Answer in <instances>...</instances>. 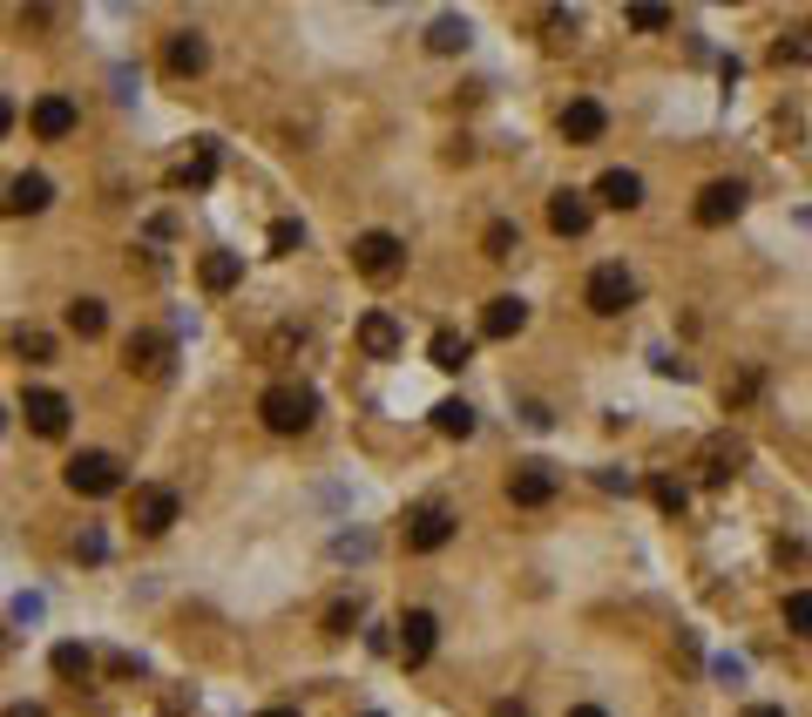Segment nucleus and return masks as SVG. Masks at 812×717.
Wrapping results in <instances>:
<instances>
[{"instance_id": "1", "label": "nucleus", "mask_w": 812, "mask_h": 717, "mask_svg": "<svg viewBox=\"0 0 812 717\" xmlns=\"http://www.w3.org/2000/svg\"><path fill=\"white\" fill-rule=\"evenodd\" d=\"M258 413H265V426L271 433H305L311 420H318V393L311 386H265V400H258Z\"/></svg>"}, {"instance_id": "2", "label": "nucleus", "mask_w": 812, "mask_h": 717, "mask_svg": "<svg viewBox=\"0 0 812 717\" xmlns=\"http://www.w3.org/2000/svg\"><path fill=\"white\" fill-rule=\"evenodd\" d=\"M75 494H89V501H102V494H116L122 488V461L116 454H102V446H89V454H75L68 461V474H61Z\"/></svg>"}, {"instance_id": "3", "label": "nucleus", "mask_w": 812, "mask_h": 717, "mask_svg": "<svg viewBox=\"0 0 812 717\" xmlns=\"http://www.w3.org/2000/svg\"><path fill=\"white\" fill-rule=\"evenodd\" d=\"M583 298H590V312H596V318H616V312H630V305H636V278L623 272V264H596L590 285H583Z\"/></svg>"}, {"instance_id": "4", "label": "nucleus", "mask_w": 812, "mask_h": 717, "mask_svg": "<svg viewBox=\"0 0 812 717\" xmlns=\"http://www.w3.org/2000/svg\"><path fill=\"white\" fill-rule=\"evenodd\" d=\"M353 264H359L366 278H393L399 264H406V244H399L393 230H359V237H353Z\"/></svg>"}, {"instance_id": "5", "label": "nucleus", "mask_w": 812, "mask_h": 717, "mask_svg": "<svg viewBox=\"0 0 812 717\" xmlns=\"http://www.w3.org/2000/svg\"><path fill=\"white\" fill-rule=\"evenodd\" d=\"M434 644H440V616H434V609H406V616H399V664L420 670V664L434 657Z\"/></svg>"}, {"instance_id": "6", "label": "nucleus", "mask_w": 812, "mask_h": 717, "mask_svg": "<svg viewBox=\"0 0 812 717\" xmlns=\"http://www.w3.org/2000/svg\"><path fill=\"white\" fill-rule=\"evenodd\" d=\"M745 210V184H731V176H717V184H704L697 190V204H691V217L704 224V230H724L731 217Z\"/></svg>"}, {"instance_id": "7", "label": "nucleus", "mask_w": 812, "mask_h": 717, "mask_svg": "<svg viewBox=\"0 0 812 717\" xmlns=\"http://www.w3.org/2000/svg\"><path fill=\"white\" fill-rule=\"evenodd\" d=\"M55 204V184L41 169H21V176H8V184H0V210L8 217H34V210H48Z\"/></svg>"}, {"instance_id": "8", "label": "nucleus", "mask_w": 812, "mask_h": 717, "mask_svg": "<svg viewBox=\"0 0 812 717\" xmlns=\"http://www.w3.org/2000/svg\"><path fill=\"white\" fill-rule=\"evenodd\" d=\"M129 514H136V528H142V534H170V528H177V514H184V501H177V488H136Z\"/></svg>"}, {"instance_id": "9", "label": "nucleus", "mask_w": 812, "mask_h": 717, "mask_svg": "<svg viewBox=\"0 0 812 717\" xmlns=\"http://www.w3.org/2000/svg\"><path fill=\"white\" fill-rule=\"evenodd\" d=\"M21 420H28V433H41V440H61V433H68V400H61L55 386H28V400H21Z\"/></svg>"}, {"instance_id": "10", "label": "nucleus", "mask_w": 812, "mask_h": 717, "mask_svg": "<svg viewBox=\"0 0 812 717\" xmlns=\"http://www.w3.org/2000/svg\"><path fill=\"white\" fill-rule=\"evenodd\" d=\"M170 338H162V332H129V345H122V366L129 373H142V380H162V373H170Z\"/></svg>"}, {"instance_id": "11", "label": "nucleus", "mask_w": 812, "mask_h": 717, "mask_svg": "<svg viewBox=\"0 0 812 717\" xmlns=\"http://www.w3.org/2000/svg\"><path fill=\"white\" fill-rule=\"evenodd\" d=\"M454 542V514L447 508H420L414 521H406V549H414V556H440Z\"/></svg>"}, {"instance_id": "12", "label": "nucleus", "mask_w": 812, "mask_h": 717, "mask_svg": "<svg viewBox=\"0 0 812 717\" xmlns=\"http://www.w3.org/2000/svg\"><path fill=\"white\" fill-rule=\"evenodd\" d=\"M508 501H515V508H542V501H555V468H548V461H522V468L508 474Z\"/></svg>"}, {"instance_id": "13", "label": "nucleus", "mask_w": 812, "mask_h": 717, "mask_svg": "<svg viewBox=\"0 0 812 717\" xmlns=\"http://www.w3.org/2000/svg\"><path fill=\"white\" fill-rule=\"evenodd\" d=\"M28 122H34V136H41V143H68L81 116H75V102H68V96H41V102L28 109Z\"/></svg>"}, {"instance_id": "14", "label": "nucleus", "mask_w": 812, "mask_h": 717, "mask_svg": "<svg viewBox=\"0 0 812 717\" xmlns=\"http://www.w3.org/2000/svg\"><path fill=\"white\" fill-rule=\"evenodd\" d=\"M162 61H170V75H204L210 68V41L197 35V28H184V35H170V48H162Z\"/></svg>"}, {"instance_id": "15", "label": "nucleus", "mask_w": 812, "mask_h": 717, "mask_svg": "<svg viewBox=\"0 0 812 717\" xmlns=\"http://www.w3.org/2000/svg\"><path fill=\"white\" fill-rule=\"evenodd\" d=\"M528 325V305L515 298V292H502V298H487V312H481V338H515Z\"/></svg>"}, {"instance_id": "16", "label": "nucleus", "mask_w": 812, "mask_h": 717, "mask_svg": "<svg viewBox=\"0 0 812 717\" xmlns=\"http://www.w3.org/2000/svg\"><path fill=\"white\" fill-rule=\"evenodd\" d=\"M548 230H555V237H583V230H590V197L555 190V197H548Z\"/></svg>"}, {"instance_id": "17", "label": "nucleus", "mask_w": 812, "mask_h": 717, "mask_svg": "<svg viewBox=\"0 0 812 717\" xmlns=\"http://www.w3.org/2000/svg\"><path fill=\"white\" fill-rule=\"evenodd\" d=\"M603 129H610V116H603V102H590V96H576V102L562 109V136H568V143H596Z\"/></svg>"}, {"instance_id": "18", "label": "nucleus", "mask_w": 812, "mask_h": 717, "mask_svg": "<svg viewBox=\"0 0 812 717\" xmlns=\"http://www.w3.org/2000/svg\"><path fill=\"white\" fill-rule=\"evenodd\" d=\"M596 197H603L610 210H636V204H643V176H636V169H603V176H596Z\"/></svg>"}, {"instance_id": "19", "label": "nucleus", "mask_w": 812, "mask_h": 717, "mask_svg": "<svg viewBox=\"0 0 812 717\" xmlns=\"http://www.w3.org/2000/svg\"><path fill=\"white\" fill-rule=\"evenodd\" d=\"M359 352H366V358H393V352H399L393 312H366V318H359Z\"/></svg>"}, {"instance_id": "20", "label": "nucleus", "mask_w": 812, "mask_h": 717, "mask_svg": "<svg viewBox=\"0 0 812 717\" xmlns=\"http://www.w3.org/2000/svg\"><path fill=\"white\" fill-rule=\"evenodd\" d=\"M427 358H434L440 373H461L467 358H474V338H467V332H454V325H440V332L427 338Z\"/></svg>"}, {"instance_id": "21", "label": "nucleus", "mask_w": 812, "mask_h": 717, "mask_svg": "<svg viewBox=\"0 0 812 717\" xmlns=\"http://www.w3.org/2000/svg\"><path fill=\"white\" fill-rule=\"evenodd\" d=\"M197 278H204V292H230L244 278V257L237 251H204L197 257Z\"/></svg>"}, {"instance_id": "22", "label": "nucleus", "mask_w": 812, "mask_h": 717, "mask_svg": "<svg viewBox=\"0 0 812 717\" xmlns=\"http://www.w3.org/2000/svg\"><path fill=\"white\" fill-rule=\"evenodd\" d=\"M68 332L102 338V332H109V305H102V298H75V305H68Z\"/></svg>"}, {"instance_id": "23", "label": "nucleus", "mask_w": 812, "mask_h": 717, "mask_svg": "<svg viewBox=\"0 0 812 717\" xmlns=\"http://www.w3.org/2000/svg\"><path fill=\"white\" fill-rule=\"evenodd\" d=\"M427 48H434V55H461V48H467V21H461V14H440V21L427 28Z\"/></svg>"}, {"instance_id": "24", "label": "nucleus", "mask_w": 812, "mask_h": 717, "mask_svg": "<svg viewBox=\"0 0 812 717\" xmlns=\"http://www.w3.org/2000/svg\"><path fill=\"white\" fill-rule=\"evenodd\" d=\"M434 426H440L447 440H467V433H474V406H467V400H440V406H434Z\"/></svg>"}, {"instance_id": "25", "label": "nucleus", "mask_w": 812, "mask_h": 717, "mask_svg": "<svg viewBox=\"0 0 812 717\" xmlns=\"http://www.w3.org/2000/svg\"><path fill=\"white\" fill-rule=\"evenodd\" d=\"M812 61V28H792L785 41H772V68H799Z\"/></svg>"}, {"instance_id": "26", "label": "nucleus", "mask_w": 812, "mask_h": 717, "mask_svg": "<svg viewBox=\"0 0 812 717\" xmlns=\"http://www.w3.org/2000/svg\"><path fill=\"white\" fill-rule=\"evenodd\" d=\"M210 176H217V149H210V143H197V156L177 169V184H184V190H204Z\"/></svg>"}, {"instance_id": "27", "label": "nucleus", "mask_w": 812, "mask_h": 717, "mask_svg": "<svg viewBox=\"0 0 812 717\" xmlns=\"http://www.w3.org/2000/svg\"><path fill=\"white\" fill-rule=\"evenodd\" d=\"M481 251H487V257H515V251H522V230H515L508 217H495V224L481 230Z\"/></svg>"}, {"instance_id": "28", "label": "nucleus", "mask_w": 812, "mask_h": 717, "mask_svg": "<svg viewBox=\"0 0 812 717\" xmlns=\"http://www.w3.org/2000/svg\"><path fill=\"white\" fill-rule=\"evenodd\" d=\"M14 358H28V366H48V358H55V338L34 332V325H21V332H14Z\"/></svg>"}, {"instance_id": "29", "label": "nucleus", "mask_w": 812, "mask_h": 717, "mask_svg": "<svg viewBox=\"0 0 812 717\" xmlns=\"http://www.w3.org/2000/svg\"><path fill=\"white\" fill-rule=\"evenodd\" d=\"M785 630L792 637H812V589H792L785 596Z\"/></svg>"}, {"instance_id": "30", "label": "nucleus", "mask_w": 812, "mask_h": 717, "mask_svg": "<svg viewBox=\"0 0 812 717\" xmlns=\"http://www.w3.org/2000/svg\"><path fill=\"white\" fill-rule=\"evenodd\" d=\"M55 670H61V677H89V670H96V657L81 650V644H55Z\"/></svg>"}, {"instance_id": "31", "label": "nucleus", "mask_w": 812, "mask_h": 717, "mask_svg": "<svg viewBox=\"0 0 812 717\" xmlns=\"http://www.w3.org/2000/svg\"><path fill=\"white\" fill-rule=\"evenodd\" d=\"M650 501H657L664 514H684V501H691V494H684V481H671V474H657V481H650Z\"/></svg>"}, {"instance_id": "32", "label": "nucleus", "mask_w": 812, "mask_h": 717, "mask_svg": "<svg viewBox=\"0 0 812 717\" xmlns=\"http://www.w3.org/2000/svg\"><path fill=\"white\" fill-rule=\"evenodd\" d=\"M739 461H745L739 440H731V446H711V468H704V474H711V481H731V474H739Z\"/></svg>"}, {"instance_id": "33", "label": "nucleus", "mask_w": 812, "mask_h": 717, "mask_svg": "<svg viewBox=\"0 0 812 717\" xmlns=\"http://www.w3.org/2000/svg\"><path fill=\"white\" fill-rule=\"evenodd\" d=\"M298 244H305V224H298V217H278V224H271V251H278V257H291Z\"/></svg>"}, {"instance_id": "34", "label": "nucleus", "mask_w": 812, "mask_h": 717, "mask_svg": "<svg viewBox=\"0 0 812 717\" xmlns=\"http://www.w3.org/2000/svg\"><path fill=\"white\" fill-rule=\"evenodd\" d=\"M623 21H630L636 35H664V28H671V8H630Z\"/></svg>"}, {"instance_id": "35", "label": "nucleus", "mask_w": 812, "mask_h": 717, "mask_svg": "<svg viewBox=\"0 0 812 717\" xmlns=\"http://www.w3.org/2000/svg\"><path fill=\"white\" fill-rule=\"evenodd\" d=\"M353 622H359V602H333V609H325V637H346Z\"/></svg>"}, {"instance_id": "36", "label": "nucleus", "mask_w": 812, "mask_h": 717, "mask_svg": "<svg viewBox=\"0 0 812 717\" xmlns=\"http://www.w3.org/2000/svg\"><path fill=\"white\" fill-rule=\"evenodd\" d=\"M745 400H759V366H752V373H739V380L724 386V406H745Z\"/></svg>"}, {"instance_id": "37", "label": "nucleus", "mask_w": 812, "mask_h": 717, "mask_svg": "<svg viewBox=\"0 0 812 717\" xmlns=\"http://www.w3.org/2000/svg\"><path fill=\"white\" fill-rule=\"evenodd\" d=\"M650 358H657V373H664V380H691V366H684L677 352H650Z\"/></svg>"}, {"instance_id": "38", "label": "nucleus", "mask_w": 812, "mask_h": 717, "mask_svg": "<svg viewBox=\"0 0 812 717\" xmlns=\"http://www.w3.org/2000/svg\"><path fill=\"white\" fill-rule=\"evenodd\" d=\"M102 549H109V542H102L96 528H89V534H81V542H75V556H81V562H102Z\"/></svg>"}, {"instance_id": "39", "label": "nucleus", "mask_w": 812, "mask_h": 717, "mask_svg": "<svg viewBox=\"0 0 812 717\" xmlns=\"http://www.w3.org/2000/svg\"><path fill=\"white\" fill-rule=\"evenodd\" d=\"M495 717H528V704H522V697H502V704H495Z\"/></svg>"}, {"instance_id": "40", "label": "nucleus", "mask_w": 812, "mask_h": 717, "mask_svg": "<svg viewBox=\"0 0 812 717\" xmlns=\"http://www.w3.org/2000/svg\"><path fill=\"white\" fill-rule=\"evenodd\" d=\"M0 717H48V710H41V704H8Z\"/></svg>"}, {"instance_id": "41", "label": "nucleus", "mask_w": 812, "mask_h": 717, "mask_svg": "<svg viewBox=\"0 0 812 717\" xmlns=\"http://www.w3.org/2000/svg\"><path fill=\"white\" fill-rule=\"evenodd\" d=\"M8 129H14V102L0 96V143H8Z\"/></svg>"}, {"instance_id": "42", "label": "nucleus", "mask_w": 812, "mask_h": 717, "mask_svg": "<svg viewBox=\"0 0 812 717\" xmlns=\"http://www.w3.org/2000/svg\"><path fill=\"white\" fill-rule=\"evenodd\" d=\"M568 717H610L603 704H576V710H568Z\"/></svg>"}, {"instance_id": "43", "label": "nucleus", "mask_w": 812, "mask_h": 717, "mask_svg": "<svg viewBox=\"0 0 812 717\" xmlns=\"http://www.w3.org/2000/svg\"><path fill=\"white\" fill-rule=\"evenodd\" d=\"M745 717H785V710H779V704H752Z\"/></svg>"}, {"instance_id": "44", "label": "nucleus", "mask_w": 812, "mask_h": 717, "mask_svg": "<svg viewBox=\"0 0 812 717\" xmlns=\"http://www.w3.org/2000/svg\"><path fill=\"white\" fill-rule=\"evenodd\" d=\"M258 717H298V710H285V704H278V710H258Z\"/></svg>"}, {"instance_id": "45", "label": "nucleus", "mask_w": 812, "mask_h": 717, "mask_svg": "<svg viewBox=\"0 0 812 717\" xmlns=\"http://www.w3.org/2000/svg\"><path fill=\"white\" fill-rule=\"evenodd\" d=\"M366 717H373V710H366Z\"/></svg>"}]
</instances>
